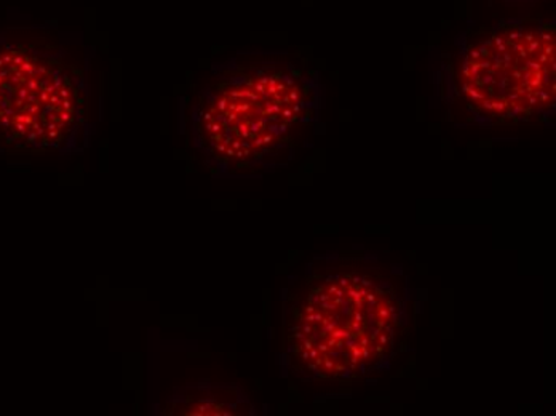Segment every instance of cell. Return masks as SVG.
<instances>
[{
  "label": "cell",
  "instance_id": "obj_3",
  "mask_svg": "<svg viewBox=\"0 0 556 416\" xmlns=\"http://www.w3.org/2000/svg\"><path fill=\"white\" fill-rule=\"evenodd\" d=\"M554 20H501L456 37L439 64L453 116L477 127L544 124L555 114Z\"/></svg>",
  "mask_w": 556,
  "mask_h": 416
},
{
  "label": "cell",
  "instance_id": "obj_6",
  "mask_svg": "<svg viewBox=\"0 0 556 416\" xmlns=\"http://www.w3.org/2000/svg\"><path fill=\"white\" fill-rule=\"evenodd\" d=\"M488 2H494V0H488ZM500 2H534V0H500Z\"/></svg>",
  "mask_w": 556,
  "mask_h": 416
},
{
  "label": "cell",
  "instance_id": "obj_4",
  "mask_svg": "<svg viewBox=\"0 0 556 416\" xmlns=\"http://www.w3.org/2000/svg\"><path fill=\"white\" fill-rule=\"evenodd\" d=\"M85 74L43 40L0 39V149L71 151L85 138Z\"/></svg>",
  "mask_w": 556,
  "mask_h": 416
},
{
  "label": "cell",
  "instance_id": "obj_5",
  "mask_svg": "<svg viewBox=\"0 0 556 416\" xmlns=\"http://www.w3.org/2000/svg\"><path fill=\"white\" fill-rule=\"evenodd\" d=\"M253 411L249 399L237 388H194L176 395L165 415H247Z\"/></svg>",
  "mask_w": 556,
  "mask_h": 416
},
{
  "label": "cell",
  "instance_id": "obj_1",
  "mask_svg": "<svg viewBox=\"0 0 556 416\" xmlns=\"http://www.w3.org/2000/svg\"><path fill=\"white\" fill-rule=\"evenodd\" d=\"M321 114V84L306 60L239 59L215 67L189 114L192 143L223 174L280 167Z\"/></svg>",
  "mask_w": 556,
  "mask_h": 416
},
{
  "label": "cell",
  "instance_id": "obj_2",
  "mask_svg": "<svg viewBox=\"0 0 556 416\" xmlns=\"http://www.w3.org/2000/svg\"><path fill=\"white\" fill-rule=\"evenodd\" d=\"M405 290L390 270L328 260L288 297L285 348L298 374L351 381L379 370L409 330Z\"/></svg>",
  "mask_w": 556,
  "mask_h": 416
}]
</instances>
